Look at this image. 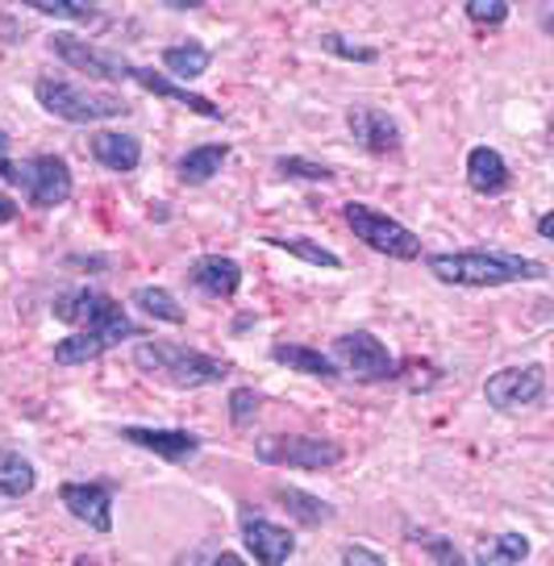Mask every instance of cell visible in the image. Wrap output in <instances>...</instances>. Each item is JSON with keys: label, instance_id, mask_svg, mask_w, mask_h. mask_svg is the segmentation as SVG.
Wrapping results in <instances>:
<instances>
[{"label": "cell", "instance_id": "cell-4", "mask_svg": "<svg viewBox=\"0 0 554 566\" xmlns=\"http://www.w3.org/2000/svg\"><path fill=\"white\" fill-rule=\"evenodd\" d=\"M34 101L51 117L67 125H96V122H113V117H126L129 101L117 96V92H92L84 84H72V80H54V75H42L34 84Z\"/></svg>", "mask_w": 554, "mask_h": 566}, {"label": "cell", "instance_id": "cell-17", "mask_svg": "<svg viewBox=\"0 0 554 566\" xmlns=\"http://www.w3.org/2000/svg\"><path fill=\"white\" fill-rule=\"evenodd\" d=\"M509 163H504L501 150H492V146H471L467 150V188L475 196H501L509 192Z\"/></svg>", "mask_w": 554, "mask_h": 566}, {"label": "cell", "instance_id": "cell-15", "mask_svg": "<svg viewBox=\"0 0 554 566\" xmlns=\"http://www.w3.org/2000/svg\"><path fill=\"white\" fill-rule=\"evenodd\" d=\"M129 80H134L143 92H150V96H167V101H176V105H184L188 113L205 117V122H221V117H226V113H221V105H213L209 96L188 92L184 84L167 80V75H163V71H155V67H138V63H129Z\"/></svg>", "mask_w": 554, "mask_h": 566}, {"label": "cell", "instance_id": "cell-2", "mask_svg": "<svg viewBox=\"0 0 554 566\" xmlns=\"http://www.w3.org/2000/svg\"><path fill=\"white\" fill-rule=\"evenodd\" d=\"M134 367L146 371L150 379H163L171 388H188V391L226 384L233 371L226 358H213V354L192 350V346H179V342H163V337H143L134 346Z\"/></svg>", "mask_w": 554, "mask_h": 566}, {"label": "cell", "instance_id": "cell-9", "mask_svg": "<svg viewBox=\"0 0 554 566\" xmlns=\"http://www.w3.org/2000/svg\"><path fill=\"white\" fill-rule=\"evenodd\" d=\"M483 400L496 412H518L546 400V367L542 363H521L483 379Z\"/></svg>", "mask_w": 554, "mask_h": 566}, {"label": "cell", "instance_id": "cell-33", "mask_svg": "<svg viewBox=\"0 0 554 566\" xmlns=\"http://www.w3.org/2000/svg\"><path fill=\"white\" fill-rule=\"evenodd\" d=\"M259 408H263V396L254 388H233L230 391V421L238 424V429H247V424H254V417H259Z\"/></svg>", "mask_w": 554, "mask_h": 566}, {"label": "cell", "instance_id": "cell-38", "mask_svg": "<svg viewBox=\"0 0 554 566\" xmlns=\"http://www.w3.org/2000/svg\"><path fill=\"white\" fill-rule=\"evenodd\" d=\"M163 4H167V9H179V13H184V9H200L205 0H163Z\"/></svg>", "mask_w": 554, "mask_h": 566}, {"label": "cell", "instance_id": "cell-7", "mask_svg": "<svg viewBox=\"0 0 554 566\" xmlns=\"http://www.w3.org/2000/svg\"><path fill=\"white\" fill-rule=\"evenodd\" d=\"M330 358L338 363L342 375H355L358 384H388V379L400 375L396 354L376 334H367V329H351V334L334 337V354Z\"/></svg>", "mask_w": 554, "mask_h": 566}, {"label": "cell", "instance_id": "cell-10", "mask_svg": "<svg viewBox=\"0 0 554 566\" xmlns=\"http://www.w3.org/2000/svg\"><path fill=\"white\" fill-rule=\"evenodd\" d=\"M51 51H54V59H63L72 71H88L92 80H105V84L129 80V59H126V54L101 51V46H92L88 38H75V34H67V30H54Z\"/></svg>", "mask_w": 554, "mask_h": 566}, {"label": "cell", "instance_id": "cell-18", "mask_svg": "<svg viewBox=\"0 0 554 566\" xmlns=\"http://www.w3.org/2000/svg\"><path fill=\"white\" fill-rule=\"evenodd\" d=\"M88 150L105 171H117V176L138 171V163H143V142L134 138V134H122V129H101V134H92Z\"/></svg>", "mask_w": 554, "mask_h": 566}, {"label": "cell", "instance_id": "cell-23", "mask_svg": "<svg viewBox=\"0 0 554 566\" xmlns=\"http://www.w3.org/2000/svg\"><path fill=\"white\" fill-rule=\"evenodd\" d=\"M530 558V537L525 533H496L475 546V566H521Z\"/></svg>", "mask_w": 554, "mask_h": 566}, {"label": "cell", "instance_id": "cell-36", "mask_svg": "<svg viewBox=\"0 0 554 566\" xmlns=\"http://www.w3.org/2000/svg\"><path fill=\"white\" fill-rule=\"evenodd\" d=\"M537 238H542V242H554V217L551 212H542V217H537Z\"/></svg>", "mask_w": 554, "mask_h": 566}, {"label": "cell", "instance_id": "cell-27", "mask_svg": "<svg viewBox=\"0 0 554 566\" xmlns=\"http://www.w3.org/2000/svg\"><path fill=\"white\" fill-rule=\"evenodd\" d=\"M263 242L275 250H288L292 259H301V263H309V266H325V271H338L342 266V259L334 250L317 247V242H309V238H275V233H268Z\"/></svg>", "mask_w": 554, "mask_h": 566}, {"label": "cell", "instance_id": "cell-21", "mask_svg": "<svg viewBox=\"0 0 554 566\" xmlns=\"http://www.w3.org/2000/svg\"><path fill=\"white\" fill-rule=\"evenodd\" d=\"M275 500H280V509H288L292 521H301L304 530L330 525V521L338 516V509H334V504H325L322 495H309V492H301V488H288V483L275 488Z\"/></svg>", "mask_w": 554, "mask_h": 566}, {"label": "cell", "instance_id": "cell-6", "mask_svg": "<svg viewBox=\"0 0 554 566\" xmlns=\"http://www.w3.org/2000/svg\"><path fill=\"white\" fill-rule=\"evenodd\" d=\"M342 217H346V226L355 230L358 242L372 247L376 254H388L396 263L421 259V238H417L409 226H400L396 217H388V212L372 209V205H363V200H351V205H342Z\"/></svg>", "mask_w": 554, "mask_h": 566}, {"label": "cell", "instance_id": "cell-32", "mask_svg": "<svg viewBox=\"0 0 554 566\" xmlns=\"http://www.w3.org/2000/svg\"><path fill=\"white\" fill-rule=\"evenodd\" d=\"M467 21H475L483 30H496L509 21V0H467Z\"/></svg>", "mask_w": 554, "mask_h": 566}, {"label": "cell", "instance_id": "cell-24", "mask_svg": "<svg viewBox=\"0 0 554 566\" xmlns=\"http://www.w3.org/2000/svg\"><path fill=\"white\" fill-rule=\"evenodd\" d=\"M129 304H138L150 321H163V325H184L188 321V308L167 292L159 283H143V287H134L129 292Z\"/></svg>", "mask_w": 554, "mask_h": 566}, {"label": "cell", "instance_id": "cell-29", "mask_svg": "<svg viewBox=\"0 0 554 566\" xmlns=\"http://www.w3.org/2000/svg\"><path fill=\"white\" fill-rule=\"evenodd\" d=\"M275 171L284 179H304V184H330V179H334V167L304 159V155H280V159H275Z\"/></svg>", "mask_w": 554, "mask_h": 566}, {"label": "cell", "instance_id": "cell-11", "mask_svg": "<svg viewBox=\"0 0 554 566\" xmlns=\"http://www.w3.org/2000/svg\"><path fill=\"white\" fill-rule=\"evenodd\" d=\"M238 525H242V546L251 549V558L259 566H284L288 558L296 554V537H292L284 525L268 521L263 513L242 509V513H238Z\"/></svg>", "mask_w": 554, "mask_h": 566}, {"label": "cell", "instance_id": "cell-25", "mask_svg": "<svg viewBox=\"0 0 554 566\" xmlns=\"http://www.w3.org/2000/svg\"><path fill=\"white\" fill-rule=\"evenodd\" d=\"M38 488V471L30 459H21L13 450H0V495L9 500H21Z\"/></svg>", "mask_w": 554, "mask_h": 566}, {"label": "cell", "instance_id": "cell-16", "mask_svg": "<svg viewBox=\"0 0 554 566\" xmlns=\"http://www.w3.org/2000/svg\"><path fill=\"white\" fill-rule=\"evenodd\" d=\"M188 280L205 296L230 301V296H238V287H242V266L233 263V259H226V254H200L197 263L188 266Z\"/></svg>", "mask_w": 554, "mask_h": 566}, {"label": "cell", "instance_id": "cell-35", "mask_svg": "<svg viewBox=\"0 0 554 566\" xmlns=\"http://www.w3.org/2000/svg\"><path fill=\"white\" fill-rule=\"evenodd\" d=\"M18 212H21L18 200H13V196H4V192H0V226H9V221H18Z\"/></svg>", "mask_w": 554, "mask_h": 566}, {"label": "cell", "instance_id": "cell-34", "mask_svg": "<svg viewBox=\"0 0 554 566\" xmlns=\"http://www.w3.org/2000/svg\"><path fill=\"white\" fill-rule=\"evenodd\" d=\"M342 566H388L372 546H342Z\"/></svg>", "mask_w": 554, "mask_h": 566}, {"label": "cell", "instance_id": "cell-12", "mask_svg": "<svg viewBox=\"0 0 554 566\" xmlns=\"http://www.w3.org/2000/svg\"><path fill=\"white\" fill-rule=\"evenodd\" d=\"M113 483H63L59 504L92 533H113Z\"/></svg>", "mask_w": 554, "mask_h": 566}, {"label": "cell", "instance_id": "cell-13", "mask_svg": "<svg viewBox=\"0 0 554 566\" xmlns=\"http://www.w3.org/2000/svg\"><path fill=\"white\" fill-rule=\"evenodd\" d=\"M122 442L138 446V450H150L159 454L163 462H188L192 454H200L205 438L200 433H188V429H155V424H122Z\"/></svg>", "mask_w": 554, "mask_h": 566}, {"label": "cell", "instance_id": "cell-5", "mask_svg": "<svg viewBox=\"0 0 554 566\" xmlns=\"http://www.w3.org/2000/svg\"><path fill=\"white\" fill-rule=\"evenodd\" d=\"M0 179L4 184H18L21 196L34 205V209H59L67 205L75 192L72 167L63 155H30V159H4L0 163Z\"/></svg>", "mask_w": 554, "mask_h": 566}, {"label": "cell", "instance_id": "cell-39", "mask_svg": "<svg viewBox=\"0 0 554 566\" xmlns=\"http://www.w3.org/2000/svg\"><path fill=\"white\" fill-rule=\"evenodd\" d=\"M247 325H254V317H251V313H242V317L233 321V334H242V329H247Z\"/></svg>", "mask_w": 554, "mask_h": 566}, {"label": "cell", "instance_id": "cell-19", "mask_svg": "<svg viewBox=\"0 0 554 566\" xmlns=\"http://www.w3.org/2000/svg\"><path fill=\"white\" fill-rule=\"evenodd\" d=\"M271 363H280V367H288V371H301V375H313V379H325V384L342 379L338 363H334L330 354L313 350V346H301V342H275V346H271Z\"/></svg>", "mask_w": 554, "mask_h": 566}, {"label": "cell", "instance_id": "cell-1", "mask_svg": "<svg viewBox=\"0 0 554 566\" xmlns=\"http://www.w3.org/2000/svg\"><path fill=\"white\" fill-rule=\"evenodd\" d=\"M429 275L454 287H504V283H542L551 266L542 259L509 254V250H438L426 259Z\"/></svg>", "mask_w": 554, "mask_h": 566}, {"label": "cell", "instance_id": "cell-28", "mask_svg": "<svg viewBox=\"0 0 554 566\" xmlns=\"http://www.w3.org/2000/svg\"><path fill=\"white\" fill-rule=\"evenodd\" d=\"M34 13L42 18H59V21H80V25H92V21H105V13L88 4V0H25Z\"/></svg>", "mask_w": 554, "mask_h": 566}, {"label": "cell", "instance_id": "cell-37", "mask_svg": "<svg viewBox=\"0 0 554 566\" xmlns=\"http://www.w3.org/2000/svg\"><path fill=\"white\" fill-rule=\"evenodd\" d=\"M209 566H247V558H238V554H230V549H221V554L209 558Z\"/></svg>", "mask_w": 554, "mask_h": 566}, {"label": "cell", "instance_id": "cell-8", "mask_svg": "<svg viewBox=\"0 0 554 566\" xmlns=\"http://www.w3.org/2000/svg\"><path fill=\"white\" fill-rule=\"evenodd\" d=\"M254 454L268 467H296V471H330V467H338L346 459V450L338 442L313 438V433H296V438L271 433V438H259Z\"/></svg>", "mask_w": 554, "mask_h": 566}, {"label": "cell", "instance_id": "cell-26", "mask_svg": "<svg viewBox=\"0 0 554 566\" xmlns=\"http://www.w3.org/2000/svg\"><path fill=\"white\" fill-rule=\"evenodd\" d=\"M105 350H113L105 337L80 334V329H75L72 337H63V342L54 346V363H59V367H80V363H96Z\"/></svg>", "mask_w": 554, "mask_h": 566}, {"label": "cell", "instance_id": "cell-22", "mask_svg": "<svg viewBox=\"0 0 554 566\" xmlns=\"http://www.w3.org/2000/svg\"><path fill=\"white\" fill-rule=\"evenodd\" d=\"M213 63V51L209 46H200V42H179V46H167L163 51V75L167 80H200L205 71Z\"/></svg>", "mask_w": 554, "mask_h": 566}, {"label": "cell", "instance_id": "cell-40", "mask_svg": "<svg viewBox=\"0 0 554 566\" xmlns=\"http://www.w3.org/2000/svg\"><path fill=\"white\" fill-rule=\"evenodd\" d=\"M9 159V134H4V129H0V163Z\"/></svg>", "mask_w": 554, "mask_h": 566}, {"label": "cell", "instance_id": "cell-31", "mask_svg": "<svg viewBox=\"0 0 554 566\" xmlns=\"http://www.w3.org/2000/svg\"><path fill=\"white\" fill-rule=\"evenodd\" d=\"M322 51L325 54H334V59H346V63H376L379 51L376 46H358V42H346L342 34H322Z\"/></svg>", "mask_w": 554, "mask_h": 566}, {"label": "cell", "instance_id": "cell-14", "mask_svg": "<svg viewBox=\"0 0 554 566\" xmlns=\"http://www.w3.org/2000/svg\"><path fill=\"white\" fill-rule=\"evenodd\" d=\"M346 129L367 155H396L400 150V125L376 105H351L346 108Z\"/></svg>", "mask_w": 554, "mask_h": 566}, {"label": "cell", "instance_id": "cell-20", "mask_svg": "<svg viewBox=\"0 0 554 566\" xmlns=\"http://www.w3.org/2000/svg\"><path fill=\"white\" fill-rule=\"evenodd\" d=\"M226 159H230V146H226V142H205V146H192V150L179 155L176 176H179V184L200 188V184H209V179L226 167Z\"/></svg>", "mask_w": 554, "mask_h": 566}, {"label": "cell", "instance_id": "cell-41", "mask_svg": "<svg viewBox=\"0 0 554 566\" xmlns=\"http://www.w3.org/2000/svg\"><path fill=\"white\" fill-rule=\"evenodd\" d=\"M72 566H96V563H92V558H84V554H80V558H75Z\"/></svg>", "mask_w": 554, "mask_h": 566}, {"label": "cell", "instance_id": "cell-3", "mask_svg": "<svg viewBox=\"0 0 554 566\" xmlns=\"http://www.w3.org/2000/svg\"><path fill=\"white\" fill-rule=\"evenodd\" d=\"M51 313L63 321V325H80V334L105 337L108 346H117V342H126V337H146L143 325L126 313V304H117L113 296L96 292V287L63 292V296L51 304Z\"/></svg>", "mask_w": 554, "mask_h": 566}, {"label": "cell", "instance_id": "cell-30", "mask_svg": "<svg viewBox=\"0 0 554 566\" xmlns=\"http://www.w3.org/2000/svg\"><path fill=\"white\" fill-rule=\"evenodd\" d=\"M409 537L417 542V546L426 549L429 558L438 566H463V554L454 549V542L450 537H442V533H429V530H409Z\"/></svg>", "mask_w": 554, "mask_h": 566}]
</instances>
